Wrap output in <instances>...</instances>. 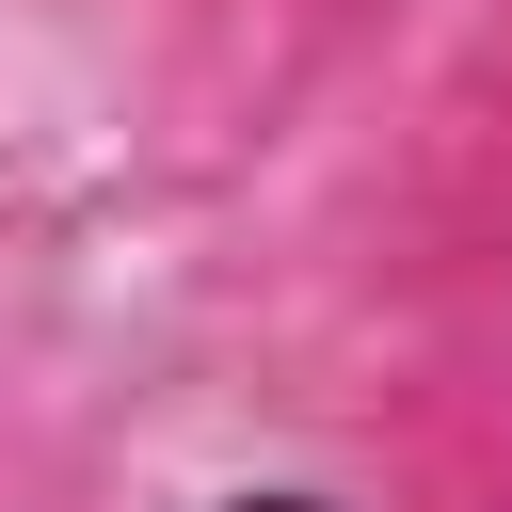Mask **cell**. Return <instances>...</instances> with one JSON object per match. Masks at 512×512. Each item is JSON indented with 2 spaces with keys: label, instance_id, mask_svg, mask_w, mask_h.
<instances>
[{
  "label": "cell",
  "instance_id": "obj_1",
  "mask_svg": "<svg viewBox=\"0 0 512 512\" xmlns=\"http://www.w3.org/2000/svg\"><path fill=\"white\" fill-rule=\"evenodd\" d=\"M224 512H336V496H224Z\"/></svg>",
  "mask_w": 512,
  "mask_h": 512
}]
</instances>
